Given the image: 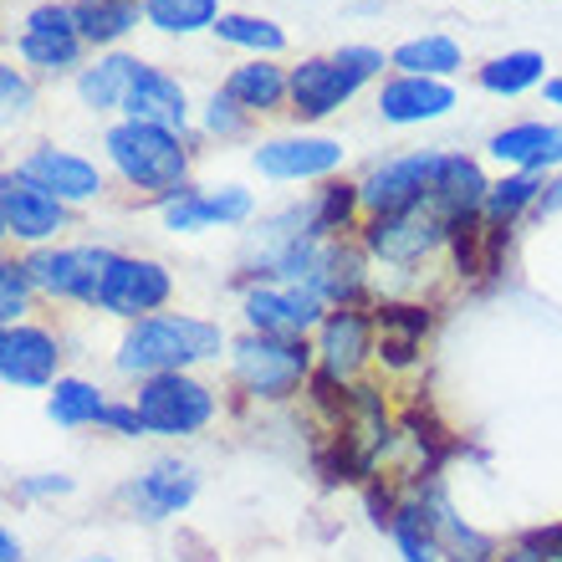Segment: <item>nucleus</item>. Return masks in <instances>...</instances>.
<instances>
[{
  "instance_id": "42",
  "label": "nucleus",
  "mask_w": 562,
  "mask_h": 562,
  "mask_svg": "<svg viewBox=\"0 0 562 562\" xmlns=\"http://www.w3.org/2000/svg\"><path fill=\"white\" fill-rule=\"evenodd\" d=\"M72 562H119L113 552H82V558H72Z\"/></svg>"
},
{
  "instance_id": "26",
  "label": "nucleus",
  "mask_w": 562,
  "mask_h": 562,
  "mask_svg": "<svg viewBox=\"0 0 562 562\" xmlns=\"http://www.w3.org/2000/svg\"><path fill=\"white\" fill-rule=\"evenodd\" d=\"M138 67H144L138 57H103L98 67H88V72L77 77V98H82L92 113H113V108H123L128 88H134Z\"/></svg>"
},
{
  "instance_id": "25",
  "label": "nucleus",
  "mask_w": 562,
  "mask_h": 562,
  "mask_svg": "<svg viewBox=\"0 0 562 562\" xmlns=\"http://www.w3.org/2000/svg\"><path fill=\"white\" fill-rule=\"evenodd\" d=\"M225 98H236L246 113H271V108H281V98H292V77L256 57L225 77Z\"/></svg>"
},
{
  "instance_id": "12",
  "label": "nucleus",
  "mask_w": 562,
  "mask_h": 562,
  "mask_svg": "<svg viewBox=\"0 0 562 562\" xmlns=\"http://www.w3.org/2000/svg\"><path fill=\"white\" fill-rule=\"evenodd\" d=\"M0 379L5 389L21 394H42L61 379V338L36 323L0 327Z\"/></svg>"
},
{
  "instance_id": "28",
  "label": "nucleus",
  "mask_w": 562,
  "mask_h": 562,
  "mask_svg": "<svg viewBox=\"0 0 562 562\" xmlns=\"http://www.w3.org/2000/svg\"><path fill=\"white\" fill-rule=\"evenodd\" d=\"M72 11H77V26H82V42H92V46L119 42V36H128L138 26L134 0H82Z\"/></svg>"
},
{
  "instance_id": "6",
  "label": "nucleus",
  "mask_w": 562,
  "mask_h": 562,
  "mask_svg": "<svg viewBox=\"0 0 562 562\" xmlns=\"http://www.w3.org/2000/svg\"><path fill=\"white\" fill-rule=\"evenodd\" d=\"M327 312L333 307L323 296L312 286H296V281H256L240 296L246 333H267V338H317Z\"/></svg>"
},
{
  "instance_id": "11",
  "label": "nucleus",
  "mask_w": 562,
  "mask_h": 562,
  "mask_svg": "<svg viewBox=\"0 0 562 562\" xmlns=\"http://www.w3.org/2000/svg\"><path fill=\"white\" fill-rule=\"evenodd\" d=\"M119 496L138 521H169L194 506V496H200V471L179 456H159V460H148L138 475H128Z\"/></svg>"
},
{
  "instance_id": "17",
  "label": "nucleus",
  "mask_w": 562,
  "mask_h": 562,
  "mask_svg": "<svg viewBox=\"0 0 562 562\" xmlns=\"http://www.w3.org/2000/svg\"><path fill=\"white\" fill-rule=\"evenodd\" d=\"M486 194H491V184H486V175H481V164L465 159V154H445L425 200L440 210L450 225H465L486 210Z\"/></svg>"
},
{
  "instance_id": "43",
  "label": "nucleus",
  "mask_w": 562,
  "mask_h": 562,
  "mask_svg": "<svg viewBox=\"0 0 562 562\" xmlns=\"http://www.w3.org/2000/svg\"><path fill=\"white\" fill-rule=\"evenodd\" d=\"M548 103L562 108V77H552V82H548Z\"/></svg>"
},
{
  "instance_id": "16",
  "label": "nucleus",
  "mask_w": 562,
  "mask_h": 562,
  "mask_svg": "<svg viewBox=\"0 0 562 562\" xmlns=\"http://www.w3.org/2000/svg\"><path fill=\"white\" fill-rule=\"evenodd\" d=\"M251 190H236V184H225V190H179L164 200V225L179 231V236H194V231H210V225L251 221Z\"/></svg>"
},
{
  "instance_id": "5",
  "label": "nucleus",
  "mask_w": 562,
  "mask_h": 562,
  "mask_svg": "<svg viewBox=\"0 0 562 562\" xmlns=\"http://www.w3.org/2000/svg\"><path fill=\"white\" fill-rule=\"evenodd\" d=\"M384 67V52L373 46H342L338 57H312L292 72V108L296 119H327L353 98L373 72Z\"/></svg>"
},
{
  "instance_id": "9",
  "label": "nucleus",
  "mask_w": 562,
  "mask_h": 562,
  "mask_svg": "<svg viewBox=\"0 0 562 562\" xmlns=\"http://www.w3.org/2000/svg\"><path fill=\"white\" fill-rule=\"evenodd\" d=\"M108 267H113V251L103 246H42L26 256L36 292L57 296V302H88V307H98Z\"/></svg>"
},
{
  "instance_id": "15",
  "label": "nucleus",
  "mask_w": 562,
  "mask_h": 562,
  "mask_svg": "<svg viewBox=\"0 0 562 562\" xmlns=\"http://www.w3.org/2000/svg\"><path fill=\"white\" fill-rule=\"evenodd\" d=\"M21 61L42 67V72H67L82 57V26H77L72 5H36L26 15V31L15 42Z\"/></svg>"
},
{
  "instance_id": "23",
  "label": "nucleus",
  "mask_w": 562,
  "mask_h": 562,
  "mask_svg": "<svg viewBox=\"0 0 562 562\" xmlns=\"http://www.w3.org/2000/svg\"><path fill=\"white\" fill-rule=\"evenodd\" d=\"M307 286L323 296L327 307H358V296H363V251L327 236Z\"/></svg>"
},
{
  "instance_id": "39",
  "label": "nucleus",
  "mask_w": 562,
  "mask_h": 562,
  "mask_svg": "<svg viewBox=\"0 0 562 562\" xmlns=\"http://www.w3.org/2000/svg\"><path fill=\"white\" fill-rule=\"evenodd\" d=\"M0 92H5V113H11V119H26L31 113V82L15 72V67L0 72Z\"/></svg>"
},
{
  "instance_id": "34",
  "label": "nucleus",
  "mask_w": 562,
  "mask_h": 562,
  "mask_svg": "<svg viewBox=\"0 0 562 562\" xmlns=\"http://www.w3.org/2000/svg\"><path fill=\"white\" fill-rule=\"evenodd\" d=\"M215 36L231 46H251V52H281L286 46V36H281L277 21H261V15H221L215 21Z\"/></svg>"
},
{
  "instance_id": "27",
  "label": "nucleus",
  "mask_w": 562,
  "mask_h": 562,
  "mask_svg": "<svg viewBox=\"0 0 562 562\" xmlns=\"http://www.w3.org/2000/svg\"><path fill=\"white\" fill-rule=\"evenodd\" d=\"M425 327H429L425 307H384L379 312V358H384L389 369H409Z\"/></svg>"
},
{
  "instance_id": "22",
  "label": "nucleus",
  "mask_w": 562,
  "mask_h": 562,
  "mask_svg": "<svg viewBox=\"0 0 562 562\" xmlns=\"http://www.w3.org/2000/svg\"><path fill=\"white\" fill-rule=\"evenodd\" d=\"M491 154L512 164L517 175H542V169L562 164V128L558 123H512L491 138Z\"/></svg>"
},
{
  "instance_id": "31",
  "label": "nucleus",
  "mask_w": 562,
  "mask_h": 562,
  "mask_svg": "<svg viewBox=\"0 0 562 562\" xmlns=\"http://www.w3.org/2000/svg\"><path fill=\"white\" fill-rule=\"evenodd\" d=\"M144 21L169 36H190L221 21V0H144Z\"/></svg>"
},
{
  "instance_id": "7",
  "label": "nucleus",
  "mask_w": 562,
  "mask_h": 562,
  "mask_svg": "<svg viewBox=\"0 0 562 562\" xmlns=\"http://www.w3.org/2000/svg\"><path fill=\"white\" fill-rule=\"evenodd\" d=\"M450 236H456V225L445 221L429 200H419V205L394 210V215H373L369 231H363V246H369V256H379L384 267H419V261L440 251Z\"/></svg>"
},
{
  "instance_id": "2",
  "label": "nucleus",
  "mask_w": 562,
  "mask_h": 562,
  "mask_svg": "<svg viewBox=\"0 0 562 562\" xmlns=\"http://www.w3.org/2000/svg\"><path fill=\"white\" fill-rule=\"evenodd\" d=\"M231 379L246 400L281 404L302 394L317 379V353L307 338H267V333H240L231 338Z\"/></svg>"
},
{
  "instance_id": "24",
  "label": "nucleus",
  "mask_w": 562,
  "mask_h": 562,
  "mask_svg": "<svg viewBox=\"0 0 562 562\" xmlns=\"http://www.w3.org/2000/svg\"><path fill=\"white\" fill-rule=\"evenodd\" d=\"M108 394L98 384H88V379H77V373H61L57 384L46 389V419L61 429H88L98 425L103 429V415H108Z\"/></svg>"
},
{
  "instance_id": "14",
  "label": "nucleus",
  "mask_w": 562,
  "mask_h": 562,
  "mask_svg": "<svg viewBox=\"0 0 562 562\" xmlns=\"http://www.w3.org/2000/svg\"><path fill=\"white\" fill-rule=\"evenodd\" d=\"M445 154H400V159L373 164L369 179L358 184V205L369 215H394V210L419 205L435 184V169H440Z\"/></svg>"
},
{
  "instance_id": "33",
  "label": "nucleus",
  "mask_w": 562,
  "mask_h": 562,
  "mask_svg": "<svg viewBox=\"0 0 562 562\" xmlns=\"http://www.w3.org/2000/svg\"><path fill=\"white\" fill-rule=\"evenodd\" d=\"M537 194H542V179H537V175H506L502 184H491L486 210H481V215H486V225L496 231V236H502L506 225L517 221V215L532 205Z\"/></svg>"
},
{
  "instance_id": "37",
  "label": "nucleus",
  "mask_w": 562,
  "mask_h": 562,
  "mask_svg": "<svg viewBox=\"0 0 562 562\" xmlns=\"http://www.w3.org/2000/svg\"><path fill=\"white\" fill-rule=\"evenodd\" d=\"M103 429H108V435H119V440H144V435H148V425H144V415H138L134 400H113V404H108Z\"/></svg>"
},
{
  "instance_id": "40",
  "label": "nucleus",
  "mask_w": 562,
  "mask_h": 562,
  "mask_svg": "<svg viewBox=\"0 0 562 562\" xmlns=\"http://www.w3.org/2000/svg\"><path fill=\"white\" fill-rule=\"evenodd\" d=\"M15 496H26V502H42V496H72V475H31L15 486Z\"/></svg>"
},
{
  "instance_id": "18",
  "label": "nucleus",
  "mask_w": 562,
  "mask_h": 562,
  "mask_svg": "<svg viewBox=\"0 0 562 562\" xmlns=\"http://www.w3.org/2000/svg\"><path fill=\"white\" fill-rule=\"evenodd\" d=\"M21 175L36 179L42 190H52L61 205H82L92 194H103V175H98V164L77 159L67 148H31L26 159H21Z\"/></svg>"
},
{
  "instance_id": "10",
  "label": "nucleus",
  "mask_w": 562,
  "mask_h": 562,
  "mask_svg": "<svg viewBox=\"0 0 562 562\" xmlns=\"http://www.w3.org/2000/svg\"><path fill=\"white\" fill-rule=\"evenodd\" d=\"M175 296V277L148 261V256H113V267L103 277V292H98V312L108 317H123V323H144V317H159Z\"/></svg>"
},
{
  "instance_id": "1",
  "label": "nucleus",
  "mask_w": 562,
  "mask_h": 562,
  "mask_svg": "<svg viewBox=\"0 0 562 562\" xmlns=\"http://www.w3.org/2000/svg\"><path fill=\"white\" fill-rule=\"evenodd\" d=\"M221 353H231V338L221 333V323L210 317H190V312H159L144 323H128V333L119 338L113 369L119 379H159V373H190L200 363H215Z\"/></svg>"
},
{
  "instance_id": "29",
  "label": "nucleus",
  "mask_w": 562,
  "mask_h": 562,
  "mask_svg": "<svg viewBox=\"0 0 562 562\" xmlns=\"http://www.w3.org/2000/svg\"><path fill=\"white\" fill-rule=\"evenodd\" d=\"M394 67L404 77H450L460 67V46L440 31H429V36H415V42H404L394 52Z\"/></svg>"
},
{
  "instance_id": "4",
  "label": "nucleus",
  "mask_w": 562,
  "mask_h": 562,
  "mask_svg": "<svg viewBox=\"0 0 562 562\" xmlns=\"http://www.w3.org/2000/svg\"><path fill=\"white\" fill-rule=\"evenodd\" d=\"M134 404H138V415H144L148 435H164V440L205 435V429L221 419V394L210 384H200L194 373H159V379H144Z\"/></svg>"
},
{
  "instance_id": "44",
  "label": "nucleus",
  "mask_w": 562,
  "mask_h": 562,
  "mask_svg": "<svg viewBox=\"0 0 562 562\" xmlns=\"http://www.w3.org/2000/svg\"><path fill=\"white\" fill-rule=\"evenodd\" d=\"M562 205V184H552V194H548V210H558Z\"/></svg>"
},
{
  "instance_id": "20",
  "label": "nucleus",
  "mask_w": 562,
  "mask_h": 562,
  "mask_svg": "<svg viewBox=\"0 0 562 562\" xmlns=\"http://www.w3.org/2000/svg\"><path fill=\"white\" fill-rule=\"evenodd\" d=\"M123 113H128L134 123H154V128L179 134V128L190 123V98H184V88H179L169 72H159V67H138L134 88H128V98H123Z\"/></svg>"
},
{
  "instance_id": "8",
  "label": "nucleus",
  "mask_w": 562,
  "mask_h": 562,
  "mask_svg": "<svg viewBox=\"0 0 562 562\" xmlns=\"http://www.w3.org/2000/svg\"><path fill=\"white\" fill-rule=\"evenodd\" d=\"M373 333H379V323H373L369 312H358V307H333L327 312V323L317 327V338H312L317 379L333 384V389H353L358 373L369 369V358L379 353Z\"/></svg>"
},
{
  "instance_id": "38",
  "label": "nucleus",
  "mask_w": 562,
  "mask_h": 562,
  "mask_svg": "<svg viewBox=\"0 0 562 562\" xmlns=\"http://www.w3.org/2000/svg\"><path fill=\"white\" fill-rule=\"evenodd\" d=\"M205 128L210 134H221V138H231V134H240L246 128V108L236 103V98H210V108H205Z\"/></svg>"
},
{
  "instance_id": "13",
  "label": "nucleus",
  "mask_w": 562,
  "mask_h": 562,
  "mask_svg": "<svg viewBox=\"0 0 562 562\" xmlns=\"http://www.w3.org/2000/svg\"><path fill=\"white\" fill-rule=\"evenodd\" d=\"M67 225V205L52 190H42L36 179H26L21 169L0 179V231L21 246H42Z\"/></svg>"
},
{
  "instance_id": "3",
  "label": "nucleus",
  "mask_w": 562,
  "mask_h": 562,
  "mask_svg": "<svg viewBox=\"0 0 562 562\" xmlns=\"http://www.w3.org/2000/svg\"><path fill=\"white\" fill-rule=\"evenodd\" d=\"M108 159L119 169L134 190H148V194H179L184 190V169H190V154L179 144V134L169 128H154V123H119L108 128Z\"/></svg>"
},
{
  "instance_id": "30",
  "label": "nucleus",
  "mask_w": 562,
  "mask_h": 562,
  "mask_svg": "<svg viewBox=\"0 0 562 562\" xmlns=\"http://www.w3.org/2000/svg\"><path fill=\"white\" fill-rule=\"evenodd\" d=\"M389 537H394V548H400L404 562H450L440 548V537H435V527H429V517L415 502H400V512L389 521Z\"/></svg>"
},
{
  "instance_id": "36",
  "label": "nucleus",
  "mask_w": 562,
  "mask_h": 562,
  "mask_svg": "<svg viewBox=\"0 0 562 562\" xmlns=\"http://www.w3.org/2000/svg\"><path fill=\"white\" fill-rule=\"evenodd\" d=\"M353 200H358L353 184H327V190L317 194V231H323V236L342 231V221H348V210H353Z\"/></svg>"
},
{
  "instance_id": "19",
  "label": "nucleus",
  "mask_w": 562,
  "mask_h": 562,
  "mask_svg": "<svg viewBox=\"0 0 562 562\" xmlns=\"http://www.w3.org/2000/svg\"><path fill=\"white\" fill-rule=\"evenodd\" d=\"M342 164V144L333 138H271V144L256 148V169L267 179H317L333 175Z\"/></svg>"
},
{
  "instance_id": "41",
  "label": "nucleus",
  "mask_w": 562,
  "mask_h": 562,
  "mask_svg": "<svg viewBox=\"0 0 562 562\" xmlns=\"http://www.w3.org/2000/svg\"><path fill=\"white\" fill-rule=\"evenodd\" d=\"M0 562H26V542L11 527H0Z\"/></svg>"
},
{
  "instance_id": "35",
  "label": "nucleus",
  "mask_w": 562,
  "mask_h": 562,
  "mask_svg": "<svg viewBox=\"0 0 562 562\" xmlns=\"http://www.w3.org/2000/svg\"><path fill=\"white\" fill-rule=\"evenodd\" d=\"M31 292H36V281H31L26 261H0V323L5 327L26 323Z\"/></svg>"
},
{
  "instance_id": "32",
  "label": "nucleus",
  "mask_w": 562,
  "mask_h": 562,
  "mask_svg": "<svg viewBox=\"0 0 562 562\" xmlns=\"http://www.w3.org/2000/svg\"><path fill=\"white\" fill-rule=\"evenodd\" d=\"M542 67H548V61L537 57V52H506V57H496V61L481 67V88L502 92V98H517V92H527V88L542 82Z\"/></svg>"
},
{
  "instance_id": "21",
  "label": "nucleus",
  "mask_w": 562,
  "mask_h": 562,
  "mask_svg": "<svg viewBox=\"0 0 562 562\" xmlns=\"http://www.w3.org/2000/svg\"><path fill=\"white\" fill-rule=\"evenodd\" d=\"M456 108V88L440 82V77H394L384 82L379 92V119L384 123H429V119H445Z\"/></svg>"
}]
</instances>
